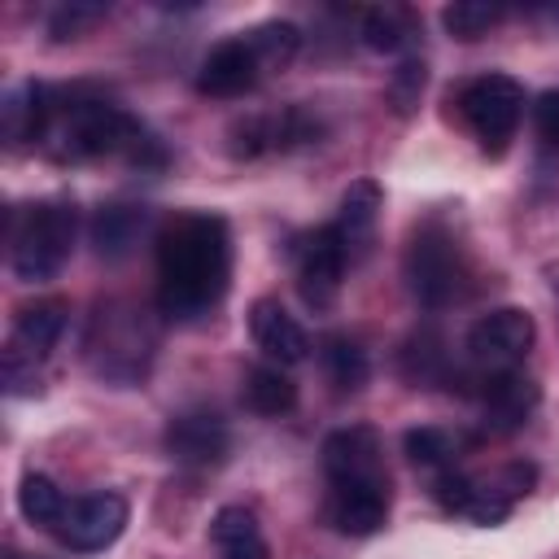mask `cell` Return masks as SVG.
Returning <instances> with one entry per match:
<instances>
[{"instance_id": "13", "label": "cell", "mask_w": 559, "mask_h": 559, "mask_svg": "<svg viewBox=\"0 0 559 559\" xmlns=\"http://www.w3.org/2000/svg\"><path fill=\"white\" fill-rule=\"evenodd\" d=\"M249 332H253L258 349H262L275 367H293V362H301V358L310 354L306 328H301L275 297H258V301L249 306Z\"/></svg>"}, {"instance_id": "25", "label": "cell", "mask_w": 559, "mask_h": 559, "mask_svg": "<svg viewBox=\"0 0 559 559\" xmlns=\"http://www.w3.org/2000/svg\"><path fill=\"white\" fill-rule=\"evenodd\" d=\"M498 17H502V9L498 4H480V0H454V4L441 9V22H445V31L454 39H480Z\"/></svg>"}, {"instance_id": "11", "label": "cell", "mask_w": 559, "mask_h": 559, "mask_svg": "<svg viewBox=\"0 0 559 559\" xmlns=\"http://www.w3.org/2000/svg\"><path fill=\"white\" fill-rule=\"evenodd\" d=\"M227 424L214 411H183L166 424V450L183 467H214L227 454Z\"/></svg>"}, {"instance_id": "8", "label": "cell", "mask_w": 559, "mask_h": 559, "mask_svg": "<svg viewBox=\"0 0 559 559\" xmlns=\"http://www.w3.org/2000/svg\"><path fill=\"white\" fill-rule=\"evenodd\" d=\"M319 135V122L306 109H284V114H249L227 131V153L236 162H253L293 144H306Z\"/></svg>"}, {"instance_id": "29", "label": "cell", "mask_w": 559, "mask_h": 559, "mask_svg": "<svg viewBox=\"0 0 559 559\" xmlns=\"http://www.w3.org/2000/svg\"><path fill=\"white\" fill-rule=\"evenodd\" d=\"M533 122H537V135L559 148V92H542L537 105H533Z\"/></svg>"}, {"instance_id": "2", "label": "cell", "mask_w": 559, "mask_h": 559, "mask_svg": "<svg viewBox=\"0 0 559 559\" xmlns=\"http://www.w3.org/2000/svg\"><path fill=\"white\" fill-rule=\"evenodd\" d=\"M79 214L70 201H35L9 223V266L22 284L52 280L74 249Z\"/></svg>"}, {"instance_id": "30", "label": "cell", "mask_w": 559, "mask_h": 559, "mask_svg": "<svg viewBox=\"0 0 559 559\" xmlns=\"http://www.w3.org/2000/svg\"><path fill=\"white\" fill-rule=\"evenodd\" d=\"M550 13H555V17H559V9H550Z\"/></svg>"}, {"instance_id": "7", "label": "cell", "mask_w": 559, "mask_h": 559, "mask_svg": "<svg viewBox=\"0 0 559 559\" xmlns=\"http://www.w3.org/2000/svg\"><path fill=\"white\" fill-rule=\"evenodd\" d=\"M345 266H349V253H345L341 231L332 223L314 227L297 249V293H301V301L314 306V310H328L341 293Z\"/></svg>"}, {"instance_id": "24", "label": "cell", "mask_w": 559, "mask_h": 559, "mask_svg": "<svg viewBox=\"0 0 559 559\" xmlns=\"http://www.w3.org/2000/svg\"><path fill=\"white\" fill-rule=\"evenodd\" d=\"M402 445H406V459L415 463V467H450L454 463V454H459V441L445 432V428H411L406 437H402Z\"/></svg>"}, {"instance_id": "14", "label": "cell", "mask_w": 559, "mask_h": 559, "mask_svg": "<svg viewBox=\"0 0 559 559\" xmlns=\"http://www.w3.org/2000/svg\"><path fill=\"white\" fill-rule=\"evenodd\" d=\"M328 520L345 537H371L389 520V480L380 485H345L328 498Z\"/></svg>"}, {"instance_id": "9", "label": "cell", "mask_w": 559, "mask_h": 559, "mask_svg": "<svg viewBox=\"0 0 559 559\" xmlns=\"http://www.w3.org/2000/svg\"><path fill=\"white\" fill-rule=\"evenodd\" d=\"M476 402H480V428H485L489 437H511V432H520V428L528 424V415L537 411L542 389H537L533 376H524V371L511 367V371H489V376L480 380Z\"/></svg>"}, {"instance_id": "16", "label": "cell", "mask_w": 559, "mask_h": 559, "mask_svg": "<svg viewBox=\"0 0 559 559\" xmlns=\"http://www.w3.org/2000/svg\"><path fill=\"white\" fill-rule=\"evenodd\" d=\"M376 218H380V188H376L371 179H354V183L341 192V210H336V218H332V227H336L341 240H345L349 262H354L358 253H367L371 231H376Z\"/></svg>"}, {"instance_id": "21", "label": "cell", "mask_w": 559, "mask_h": 559, "mask_svg": "<svg viewBox=\"0 0 559 559\" xmlns=\"http://www.w3.org/2000/svg\"><path fill=\"white\" fill-rule=\"evenodd\" d=\"M319 358H323V371H328V380L336 384V393H354V389H362L367 384V349L354 341V336H328L323 341V349H319Z\"/></svg>"}, {"instance_id": "27", "label": "cell", "mask_w": 559, "mask_h": 559, "mask_svg": "<svg viewBox=\"0 0 559 559\" xmlns=\"http://www.w3.org/2000/svg\"><path fill=\"white\" fill-rule=\"evenodd\" d=\"M424 83H428V70H424V57H402V66L393 70V79H389V96H393V105H397V114H415V105H419V96H424Z\"/></svg>"}, {"instance_id": "22", "label": "cell", "mask_w": 559, "mask_h": 559, "mask_svg": "<svg viewBox=\"0 0 559 559\" xmlns=\"http://www.w3.org/2000/svg\"><path fill=\"white\" fill-rule=\"evenodd\" d=\"M245 44L253 48L262 70H284L301 48V31L293 22H262V26L245 31Z\"/></svg>"}, {"instance_id": "26", "label": "cell", "mask_w": 559, "mask_h": 559, "mask_svg": "<svg viewBox=\"0 0 559 559\" xmlns=\"http://www.w3.org/2000/svg\"><path fill=\"white\" fill-rule=\"evenodd\" d=\"M109 13V4H100V0H70V4H61L52 17H48V35L52 39H74V35H83L92 22H100Z\"/></svg>"}, {"instance_id": "17", "label": "cell", "mask_w": 559, "mask_h": 559, "mask_svg": "<svg viewBox=\"0 0 559 559\" xmlns=\"http://www.w3.org/2000/svg\"><path fill=\"white\" fill-rule=\"evenodd\" d=\"M66 319H70V306L61 297H39V301H31V306L17 310V319H13V345L44 362L52 354V345L61 341Z\"/></svg>"}, {"instance_id": "20", "label": "cell", "mask_w": 559, "mask_h": 559, "mask_svg": "<svg viewBox=\"0 0 559 559\" xmlns=\"http://www.w3.org/2000/svg\"><path fill=\"white\" fill-rule=\"evenodd\" d=\"M245 406L253 415H288L297 406L293 376L284 367H271V362L249 367V376H245Z\"/></svg>"}, {"instance_id": "19", "label": "cell", "mask_w": 559, "mask_h": 559, "mask_svg": "<svg viewBox=\"0 0 559 559\" xmlns=\"http://www.w3.org/2000/svg\"><path fill=\"white\" fill-rule=\"evenodd\" d=\"M358 35H362V44L371 52H406L415 44V35H419V22L402 4H376V9L362 13Z\"/></svg>"}, {"instance_id": "23", "label": "cell", "mask_w": 559, "mask_h": 559, "mask_svg": "<svg viewBox=\"0 0 559 559\" xmlns=\"http://www.w3.org/2000/svg\"><path fill=\"white\" fill-rule=\"evenodd\" d=\"M66 502H70V498L57 489V480H48V476H39V472L22 476V485H17V511H22L31 524L57 528L61 515H66Z\"/></svg>"}, {"instance_id": "6", "label": "cell", "mask_w": 559, "mask_h": 559, "mask_svg": "<svg viewBox=\"0 0 559 559\" xmlns=\"http://www.w3.org/2000/svg\"><path fill=\"white\" fill-rule=\"evenodd\" d=\"M533 341H537V323L520 306L489 310L467 328V354L489 371H511L533 349Z\"/></svg>"}, {"instance_id": "12", "label": "cell", "mask_w": 559, "mask_h": 559, "mask_svg": "<svg viewBox=\"0 0 559 559\" xmlns=\"http://www.w3.org/2000/svg\"><path fill=\"white\" fill-rule=\"evenodd\" d=\"M262 79V66L253 57V48L240 39H223L218 48H210V57L201 61L197 70V92L201 96H218V100H231V96H245L253 92V83Z\"/></svg>"}, {"instance_id": "10", "label": "cell", "mask_w": 559, "mask_h": 559, "mask_svg": "<svg viewBox=\"0 0 559 559\" xmlns=\"http://www.w3.org/2000/svg\"><path fill=\"white\" fill-rule=\"evenodd\" d=\"M323 472H328V485H332V489L389 480L384 459H380V437H376V428L349 424V428L328 432V441H323Z\"/></svg>"}, {"instance_id": "1", "label": "cell", "mask_w": 559, "mask_h": 559, "mask_svg": "<svg viewBox=\"0 0 559 559\" xmlns=\"http://www.w3.org/2000/svg\"><path fill=\"white\" fill-rule=\"evenodd\" d=\"M231 280V236L218 214H179L157 236V306L170 319L210 314Z\"/></svg>"}, {"instance_id": "28", "label": "cell", "mask_w": 559, "mask_h": 559, "mask_svg": "<svg viewBox=\"0 0 559 559\" xmlns=\"http://www.w3.org/2000/svg\"><path fill=\"white\" fill-rule=\"evenodd\" d=\"M0 376H4V389L13 397H35V389H39V358H31L26 349H17L9 341L4 362H0Z\"/></svg>"}, {"instance_id": "5", "label": "cell", "mask_w": 559, "mask_h": 559, "mask_svg": "<svg viewBox=\"0 0 559 559\" xmlns=\"http://www.w3.org/2000/svg\"><path fill=\"white\" fill-rule=\"evenodd\" d=\"M127 498L114 493V489H96V493H83V498H70L66 502V515L61 524L52 528L61 537V546L79 550V555H96L105 546H114L127 528Z\"/></svg>"}, {"instance_id": "15", "label": "cell", "mask_w": 559, "mask_h": 559, "mask_svg": "<svg viewBox=\"0 0 559 559\" xmlns=\"http://www.w3.org/2000/svg\"><path fill=\"white\" fill-rule=\"evenodd\" d=\"M144 231H148V210H144V205L109 201V205H100V210L92 214V245H96V253L109 258V262L127 258V253L140 245Z\"/></svg>"}, {"instance_id": "18", "label": "cell", "mask_w": 559, "mask_h": 559, "mask_svg": "<svg viewBox=\"0 0 559 559\" xmlns=\"http://www.w3.org/2000/svg\"><path fill=\"white\" fill-rule=\"evenodd\" d=\"M210 542L218 546L223 559H271V550L258 533V520L245 507H223L210 520Z\"/></svg>"}, {"instance_id": "3", "label": "cell", "mask_w": 559, "mask_h": 559, "mask_svg": "<svg viewBox=\"0 0 559 559\" xmlns=\"http://www.w3.org/2000/svg\"><path fill=\"white\" fill-rule=\"evenodd\" d=\"M463 280H467V266H463V253L450 240V231H441L437 223L419 227L411 249H406V288H411V297L428 310H441L463 293Z\"/></svg>"}, {"instance_id": "4", "label": "cell", "mask_w": 559, "mask_h": 559, "mask_svg": "<svg viewBox=\"0 0 559 559\" xmlns=\"http://www.w3.org/2000/svg\"><path fill=\"white\" fill-rule=\"evenodd\" d=\"M459 109L485 153H502L524 114V87L507 74H480L459 92Z\"/></svg>"}]
</instances>
